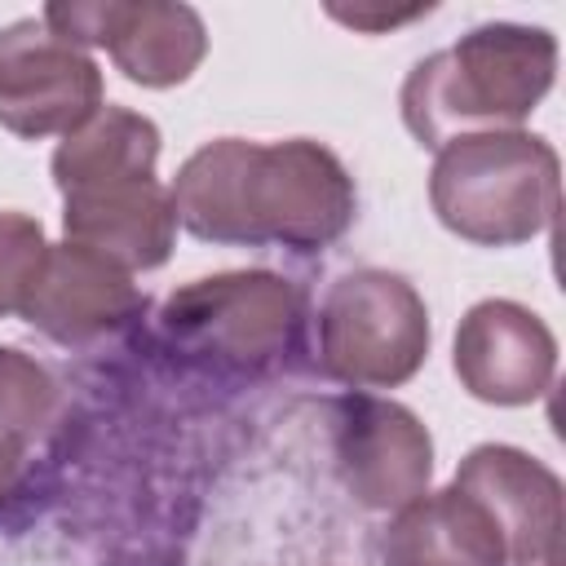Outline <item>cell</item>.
<instances>
[{
    "label": "cell",
    "instance_id": "6da1fadb",
    "mask_svg": "<svg viewBox=\"0 0 566 566\" xmlns=\"http://www.w3.org/2000/svg\"><path fill=\"white\" fill-rule=\"evenodd\" d=\"M177 221L212 243H283L314 252L354 221V181L345 164L310 142L221 137L195 150L172 181Z\"/></svg>",
    "mask_w": 566,
    "mask_h": 566
},
{
    "label": "cell",
    "instance_id": "7a4b0ae2",
    "mask_svg": "<svg viewBox=\"0 0 566 566\" xmlns=\"http://www.w3.org/2000/svg\"><path fill=\"white\" fill-rule=\"evenodd\" d=\"M557 40L539 27L491 22L451 49L411 66L402 84V119L420 146H447L469 133H509L548 93Z\"/></svg>",
    "mask_w": 566,
    "mask_h": 566
},
{
    "label": "cell",
    "instance_id": "3957f363",
    "mask_svg": "<svg viewBox=\"0 0 566 566\" xmlns=\"http://www.w3.org/2000/svg\"><path fill=\"white\" fill-rule=\"evenodd\" d=\"M429 199L438 221L469 243H526L557 212V150L522 128L455 137L438 146Z\"/></svg>",
    "mask_w": 566,
    "mask_h": 566
},
{
    "label": "cell",
    "instance_id": "277c9868",
    "mask_svg": "<svg viewBox=\"0 0 566 566\" xmlns=\"http://www.w3.org/2000/svg\"><path fill=\"white\" fill-rule=\"evenodd\" d=\"M429 354V310L420 292L389 270L336 279L318 305V363L354 389H394Z\"/></svg>",
    "mask_w": 566,
    "mask_h": 566
},
{
    "label": "cell",
    "instance_id": "5b68a950",
    "mask_svg": "<svg viewBox=\"0 0 566 566\" xmlns=\"http://www.w3.org/2000/svg\"><path fill=\"white\" fill-rule=\"evenodd\" d=\"M159 332L177 354L261 371L292 349L301 332V292L261 270L199 279L164 301Z\"/></svg>",
    "mask_w": 566,
    "mask_h": 566
},
{
    "label": "cell",
    "instance_id": "8992f818",
    "mask_svg": "<svg viewBox=\"0 0 566 566\" xmlns=\"http://www.w3.org/2000/svg\"><path fill=\"white\" fill-rule=\"evenodd\" d=\"M97 106V62L44 18H22L0 31V128L18 137L75 133Z\"/></svg>",
    "mask_w": 566,
    "mask_h": 566
},
{
    "label": "cell",
    "instance_id": "52a82bcc",
    "mask_svg": "<svg viewBox=\"0 0 566 566\" xmlns=\"http://www.w3.org/2000/svg\"><path fill=\"white\" fill-rule=\"evenodd\" d=\"M62 40L80 44H102L115 66L146 88H168L181 84L208 49L203 22L186 4H155V0H75V4H49L40 13Z\"/></svg>",
    "mask_w": 566,
    "mask_h": 566
},
{
    "label": "cell",
    "instance_id": "ba28073f",
    "mask_svg": "<svg viewBox=\"0 0 566 566\" xmlns=\"http://www.w3.org/2000/svg\"><path fill=\"white\" fill-rule=\"evenodd\" d=\"M336 469L358 504L398 513L424 495L433 442L407 407L354 394L336 407Z\"/></svg>",
    "mask_w": 566,
    "mask_h": 566
},
{
    "label": "cell",
    "instance_id": "9c48e42d",
    "mask_svg": "<svg viewBox=\"0 0 566 566\" xmlns=\"http://www.w3.org/2000/svg\"><path fill=\"white\" fill-rule=\"evenodd\" d=\"M455 486L495 517L513 566H562V482L548 464L486 442L464 455Z\"/></svg>",
    "mask_w": 566,
    "mask_h": 566
},
{
    "label": "cell",
    "instance_id": "30bf717a",
    "mask_svg": "<svg viewBox=\"0 0 566 566\" xmlns=\"http://www.w3.org/2000/svg\"><path fill=\"white\" fill-rule=\"evenodd\" d=\"M557 371V340L539 314L517 301H478L455 332L460 385L495 407L535 402Z\"/></svg>",
    "mask_w": 566,
    "mask_h": 566
},
{
    "label": "cell",
    "instance_id": "8fae6325",
    "mask_svg": "<svg viewBox=\"0 0 566 566\" xmlns=\"http://www.w3.org/2000/svg\"><path fill=\"white\" fill-rule=\"evenodd\" d=\"M137 310L142 292L133 287V279L119 265L66 239L44 252L22 318L62 345H84L124 327L128 318H137Z\"/></svg>",
    "mask_w": 566,
    "mask_h": 566
},
{
    "label": "cell",
    "instance_id": "7c38bea8",
    "mask_svg": "<svg viewBox=\"0 0 566 566\" xmlns=\"http://www.w3.org/2000/svg\"><path fill=\"white\" fill-rule=\"evenodd\" d=\"M66 199V239L97 252L102 261L133 270H155L172 252L177 234V208L172 195L159 186V177H128L111 186H88Z\"/></svg>",
    "mask_w": 566,
    "mask_h": 566
},
{
    "label": "cell",
    "instance_id": "4fadbf2b",
    "mask_svg": "<svg viewBox=\"0 0 566 566\" xmlns=\"http://www.w3.org/2000/svg\"><path fill=\"white\" fill-rule=\"evenodd\" d=\"M385 566H504V535L495 517L455 482L424 491L380 535Z\"/></svg>",
    "mask_w": 566,
    "mask_h": 566
},
{
    "label": "cell",
    "instance_id": "5bb4252c",
    "mask_svg": "<svg viewBox=\"0 0 566 566\" xmlns=\"http://www.w3.org/2000/svg\"><path fill=\"white\" fill-rule=\"evenodd\" d=\"M159 128L124 106H97L53 155V181L62 195L111 186L128 177H155Z\"/></svg>",
    "mask_w": 566,
    "mask_h": 566
},
{
    "label": "cell",
    "instance_id": "9a60e30c",
    "mask_svg": "<svg viewBox=\"0 0 566 566\" xmlns=\"http://www.w3.org/2000/svg\"><path fill=\"white\" fill-rule=\"evenodd\" d=\"M53 411H57L53 376L35 358L18 349H0V447L22 455V447L44 433Z\"/></svg>",
    "mask_w": 566,
    "mask_h": 566
},
{
    "label": "cell",
    "instance_id": "2e32d148",
    "mask_svg": "<svg viewBox=\"0 0 566 566\" xmlns=\"http://www.w3.org/2000/svg\"><path fill=\"white\" fill-rule=\"evenodd\" d=\"M44 230L35 217L27 212H0V318L4 314H22L35 274L44 265Z\"/></svg>",
    "mask_w": 566,
    "mask_h": 566
},
{
    "label": "cell",
    "instance_id": "e0dca14e",
    "mask_svg": "<svg viewBox=\"0 0 566 566\" xmlns=\"http://www.w3.org/2000/svg\"><path fill=\"white\" fill-rule=\"evenodd\" d=\"M420 13H429V4H411V9H363V4H354V9H332L336 22H349V27H363V31L398 27V22H411V18H420Z\"/></svg>",
    "mask_w": 566,
    "mask_h": 566
},
{
    "label": "cell",
    "instance_id": "ac0fdd59",
    "mask_svg": "<svg viewBox=\"0 0 566 566\" xmlns=\"http://www.w3.org/2000/svg\"><path fill=\"white\" fill-rule=\"evenodd\" d=\"M13 486H18V451L0 447V504L13 495Z\"/></svg>",
    "mask_w": 566,
    "mask_h": 566
}]
</instances>
